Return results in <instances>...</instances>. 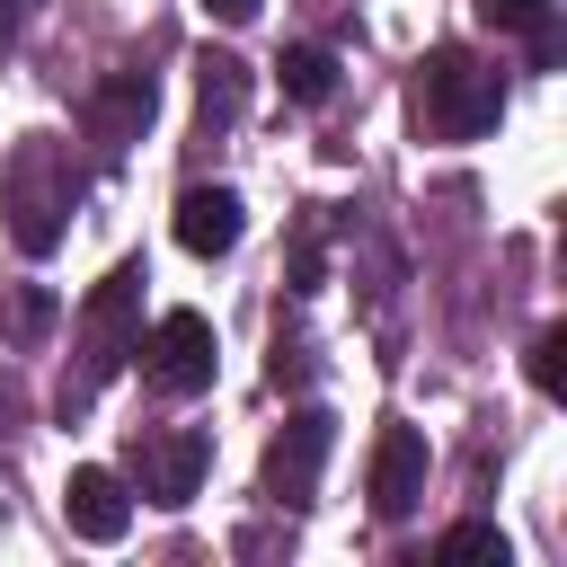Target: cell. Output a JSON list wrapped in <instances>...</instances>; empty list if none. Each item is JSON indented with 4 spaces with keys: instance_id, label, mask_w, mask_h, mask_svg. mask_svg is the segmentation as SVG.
Masks as SVG:
<instances>
[{
    "instance_id": "obj_14",
    "label": "cell",
    "mask_w": 567,
    "mask_h": 567,
    "mask_svg": "<svg viewBox=\"0 0 567 567\" xmlns=\"http://www.w3.org/2000/svg\"><path fill=\"white\" fill-rule=\"evenodd\" d=\"M443 558H452V567H470V558H496V567H505V532H496V523H452V532H443Z\"/></svg>"
},
{
    "instance_id": "obj_17",
    "label": "cell",
    "mask_w": 567,
    "mask_h": 567,
    "mask_svg": "<svg viewBox=\"0 0 567 567\" xmlns=\"http://www.w3.org/2000/svg\"><path fill=\"white\" fill-rule=\"evenodd\" d=\"M204 9H213L221 27H248V18H257V0H204Z\"/></svg>"
},
{
    "instance_id": "obj_10",
    "label": "cell",
    "mask_w": 567,
    "mask_h": 567,
    "mask_svg": "<svg viewBox=\"0 0 567 567\" xmlns=\"http://www.w3.org/2000/svg\"><path fill=\"white\" fill-rule=\"evenodd\" d=\"M275 80H284L292 106H328V97H337V53H328V44H292V53L275 62Z\"/></svg>"
},
{
    "instance_id": "obj_15",
    "label": "cell",
    "mask_w": 567,
    "mask_h": 567,
    "mask_svg": "<svg viewBox=\"0 0 567 567\" xmlns=\"http://www.w3.org/2000/svg\"><path fill=\"white\" fill-rule=\"evenodd\" d=\"M478 18L505 27V35H540L549 27V0H478Z\"/></svg>"
},
{
    "instance_id": "obj_4",
    "label": "cell",
    "mask_w": 567,
    "mask_h": 567,
    "mask_svg": "<svg viewBox=\"0 0 567 567\" xmlns=\"http://www.w3.org/2000/svg\"><path fill=\"white\" fill-rule=\"evenodd\" d=\"M133 310H142V266H115L89 292V310H80V328H89V381H106L133 354Z\"/></svg>"
},
{
    "instance_id": "obj_7",
    "label": "cell",
    "mask_w": 567,
    "mask_h": 567,
    "mask_svg": "<svg viewBox=\"0 0 567 567\" xmlns=\"http://www.w3.org/2000/svg\"><path fill=\"white\" fill-rule=\"evenodd\" d=\"M177 248L230 257V248H239V195H230V186H186V195H177Z\"/></svg>"
},
{
    "instance_id": "obj_16",
    "label": "cell",
    "mask_w": 567,
    "mask_h": 567,
    "mask_svg": "<svg viewBox=\"0 0 567 567\" xmlns=\"http://www.w3.org/2000/svg\"><path fill=\"white\" fill-rule=\"evenodd\" d=\"M44 319H53V301H44V292H18V310H9V328H18V337H35Z\"/></svg>"
},
{
    "instance_id": "obj_5",
    "label": "cell",
    "mask_w": 567,
    "mask_h": 567,
    "mask_svg": "<svg viewBox=\"0 0 567 567\" xmlns=\"http://www.w3.org/2000/svg\"><path fill=\"white\" fill-rule=\"evenodd\" d=\"M62 514H71V532L97 540V549L133 532V496H124V478H115L106 461H80V470L62 478Z\"/></svg>"
},
{
    "instance_id": "obj_1",
    "label": "cell",
    "mask_w": 567,
    "mask_h": 567,
    "mask_svg": "<svg viewBox=\"0 0 567 567\" xmlns=\"http://www.w3.org/2000/svg\"><path fill=\"white\" fill-rule=\"evenodd\" d=\"M416 106H425V124H434L443 142H470V133L496 124L505 89H496V71H478L461 44H443V53L425 62V80H416Z\"/></svg>"
},
{
    "instance_id": "obj_11",
    "label": "cell",
    "mask_w": 567,
    "mask_h": 567,
    "mask_svg": "<svg viewBox=\"0 0 567 567\" xmlns=\"http://www.w3.org/2000/svg\"><path fill=\"white\" fill-rule=\"evenodd\" d=\"M142 124H151V80H142V71H115V80L97 89V133H106V142H133Z\"/></svg>"
},
{
    "instance_id": "obj_6",
    "label": "cell",
    "mask_w": 567,
    "mask_h": 567,
    "mask_svg": "<svg viewBox=\"0 0 567 567\" xmlns=\"http://www.w3.org/2000/svg\"><path fill=\"white\" fill-rule=\"evenodd\" d=\"M416 496H425V434L416 425H381V443H372V514L399 523V514H416Z\"/></svg>"
},
{
    "instance_id": "obj_3",
    "label": "cell",
    "mask_w": 567,
    "mask_h": 567,
    "mask_svg": "<svg viewBox=\"0 0 567 567\" xmlns=\"http://www.w3.org/2000/svg\"><path fill=\"white\" fill-rule=\"evenodd\" d=\"M328 443H337V416H328V408H301V416L266 443V496L301 514V505L319 496V461H328Z\"/></svg>"
},
{
    "instance_id": "obj_8",
    "label": "cell",
    "mask_w": 567,
    "mask_h": 567,
    "mask_svg": "<svg viewBox=\"0 0 567 567\" xmlns=\"http://www.w3.org/2000/svg\"><path fill=\"white\" fill-rule=\"evenodd\" d=\"M195 487H204V434H168V443L142 452V496L151 505H186Z\"/></svg>"
},
{
    "instance_id": "obj_12",
    "label": "cell",
    "mask_w": 567,
    "mask_h": 567,
    "mask_svg": "<svg viewBox=\"0 0 567 567\" xmlns=\"http://www.w3.org/2000/svg\"><path fill=\"white\" fill-rule=\"evenodd\" d=\"M195 97H204V115L230 124V115L248 106V62H239V53H204V62H195Z\"/></svg>"
},
{
    "instance_id": "obj_13",
    "label": "cell",
    "mask_w": 567,
    "mask_h": 567,
    "mask_svg": "<svg viewBox=\"0 0 567 567\" xmlns=\"http://www.w3.org/2000/svg\"><path fill=\"white\" fill-rule=\"evenodd\" d=\"M523 372H532V390H540V399H558V390H567V328H540Z\"/></svg>"
},
{
    "instance_id": "obj_2",
    "label": "cell",
    "mask_w": 567,
    "mask_h": 567,
    "mask_svg": "<svg viewBox=\"0 0 567 567\" xmlns=\"http://www.w3.org/2000/svg\"><path fill=\"white\" fill-rule=\"evenodd\" d=\"M133 354H142L151 390H168V399L213 390V363H221V346H213V319H204V310H168V319H159Z\"/></svg>"
},
{
    "instance_id": "obj_9",
    "label": "cell",
    "mask_w": 567,
    "mask_h": 567,
    "mask_svg": "<svg viewBox=\"0 0 567 567\" xmlns=\"http://www.w3.org/2000/svg\"><path fill=\"white\" fill-rule=\"evenodd\" d=\"M9 230H18V248H27V257H44V248L62 239V195H53V186H35V151L18 159V221H9Z\"/></svg>"
},
{
    "instance_id": "obj_18",
    "label": "cell",
    "mask_w": 567,
    "mask_h": 567,
    "mask_svg": "<svg viewBox=\"0 0 567 567\" xmlns=\"http://www.w3.org/2000/svg\"><path fill=\"white\" fill-rule=\"evenodd\" d=\"M9 35H18V27H9V9H0V53H9Z\"/></svg>"
}]
</instances>
